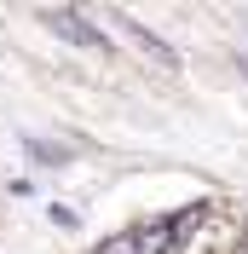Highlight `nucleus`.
<instances>
[{"instance_id": "3", "label": "nucleus", "mask_w": 248, "mask_h": 254, "mask_svg": "<svg viewBox=\"0 0 248 254\" xmlns=\"http://www.w3.org/2000/svg\"><path fill=\"white\" fill-rule=\"evenodd\" d=\"M168 254H202V249H196V243H173Z\"/></svg>"}, {"instance_id": "4", "label": "nucleus", "mask_w": 248, "mask_h": 254, "mask_svg": "<svg viewBox=\"0 0 248 254\" xmlns=\"http://www.w3.org/2000/svg\"><path fill=\"white\" fill-rule=\"evenodd\" d=\"M243 254H248V249H243Z\"/></svg>"}, {"instance_id": "2", "label": "nucleus", "mask_w": 248, "mask_h": 254, "mask_svg": "<svg viewBox=\"0 0 248 254\" xmlns=\"http://www.w3.org/2000/svg\"><path fill=\"white\" fill-rule=\"evenodd\" d=\"M93 254H144V243L133 237V231H116V237H104Z\"/></svg>"}, {"instance_id": "1", "label": "nucleus", "mask_w": 248, "mask_h": 254, "mask_svg": "<svg viewBox=\"0 0 248 254\" xmlns=\"http://www.w3.org/2000/svg\"><path fill=\"white\" fill-rule=\"evenodd\" d=\"M47 23H52V29H58V35H69V41H81V47H110L104 35H98L93 23H81L75 12H47Z\"/></svg>"}]
</instances>
